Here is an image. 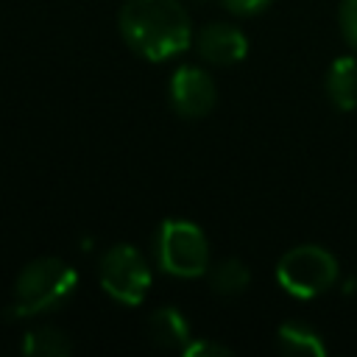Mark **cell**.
I'll list each match as a JSON object with an SVG mask.
<instances>
[{
	"mask_svg": "<svg viewBox=\"0 0 357 357\" xmlns=\"http://www.w3.org/2000/svg\"><path fill=\"white\" fill-rule=\"evenodd\" d=\"M100 284L103 290L120 304H139L151 287V271L145 257L134 245H112L100 257Z\"/></svg>",
	"mask_w": 357,
	"mask_h": 357,
	"instance_id": "cell-5",
	"label": "cell"
},
{
	"mask_svg": "<svg viewBox=\"0 0 357 357\" xmlns=\"http://www.w3.org/2000/svg\"><path fill=\"white\" fill-rule=\"evenodd\" d=\"M279 284L296 298H315L326 293L337 279L335 257L321 245L290 248L276 265Z\"/></svg>",
	"mask_w": 357,
	"mask_h": 357,
	"instance_id": "cell-3",
	"label": "cell"
},
{
	"mask_svg": "<svg viewBox=\"0 0 357 357\" xmlns=\"http://www.w3.org/2000/svg\"><path fill=\"white\" fill-rule=\"evenodd\" d=\"M148 332L153 343L167 349H184L190 343V324L176 307H162L148 318Z\"/></svg>",
	"mask_w": 357,
	"mask_h": 357,
	"instance_id": "cell-9",
	"label": "cell"
},
{
	"mask_svg": "<svg viewBox=\"0 0 357 357\" xmlns=\"http://www.w3.org/2000/svg\"><path fill=\"white\" fill-rule=\"evenodd\" d=\"M198 53L212 64H237L248 53V39L240 28L212 22L198 33Z\"/></svg>",
	"mask_w": 357,
	"mask_h": 357,
	"instance_id": "cell-7",
	"label": "cell"
},
{
	"mask_svg": "<svg viewBox=\"0 0 357 357\" xmlns=\"http://www.w3.org/2000/svg\"><path fill=\"white\" fill-rule=\"evenodd\" d=\"M120 33L134 53L162 61L190 45V17L178 0H128L120 11Z\"/></svg>",
	"mask_w": 357,
	"mask_h": 357,
	"instance_id": "cell-1",
	"label": "cell"
},
{
	"mask_svg": "<svg viewBox=\"0 0 357 357\" xmlns=\"http://www.w3.org/2000/svg\"><path fill=\"white\" fill-rule=\"evenodd\" d=\"M215 81L206 70L181 64L170 78V100L181 117H204L215 106Z\"/></svg>",
	"mask_w": 357,
	"mask_h": 357,
	"instance_id": "cell-6",
	"label": "cell"
},
{
	"mask_svg": "<svg viewBox=\"0 0 357 357\" xmlns=\"http://www.w3.org/2000/svg\"><path fill=\"white\" fill-rule=\"evenodd\" d=\"M22 351L25 354H39V357H64V354L73 351V343L67 340L64 332L42 326V329H33V332L25 335Z\"/></svg>",
	"mask_w": 357,
	"mask_h": 357,
	"instance_id": "cell-12",
	"label": "cell"
},
{
	"mask_svg": "<svg viewBox=\"0 0 357 357\" xmlns=\"http://www.w3.org/2000/svg\"><path fill=\"white\" fill-rule=\"evenodd\" d=\"M279 349L284 354H312V357H324L326 354V346L324 340L318 337L315 329H310L307 324H298V321H287L279 326Z\"/></svg>",
	"mask_w": 357,
	"mask_h": 357,
	"instance_id": "cell-10",
	"label": "cell"
},
{
	"mask_svg": "<svg viewBox=\"0 0 357 357\" xmlns=\"http://www.w3.org/2000/svg\"><path fill=\"white\" fill-rule=\"evenodd\" d=\"M156 257L162 271L190 279L209 268V243L190 220H165L156 234Z\"/></svg>",
	"mask_w": 357,
	"mask_h": 357,
	"instance_id": "cell-4",
	"label": "cell"
},
{
	"mask_svg": "<svg viewBox=\"0 0 357 357\" xmlns=\"http://www.w3.org/2000/svg\"><path fill=\"white\" fill-rule=\"evenodd\" d=\"M248 282H251V273L240 259H223L209 273V284L220 296H237L248 287Z\"/></svg>",
	"mask_w": 357,
	"mask_h": 357,
	"instance_id": "cell-11",
	"label": "cell"
},
{
	"mask_svg": "<svg viewBox=\"0 0 357 357\" xmlns=\"http://www.w3.org/2000/svg\"><path fill=\"white\" fill-rule=\"evenodd\" d=\"M340 28H343V36L357 47V0L340 3Z\"/></svg>",
	"mask_w": 357,
	"mask_h": 357,
	"instance_id": "cell-13",
	"label": "cell"
},
{
	"mask_svg": "<svg viewBox=\"0 0 357 357\" xmlns=\"http://www.w3.org/2000/svg\"><path fill=\"white\" fill-rule=\"evenodd\" d=\"M75 284H78V273L64 259H56V257L33 259L17 276L8 315L31 318V315L50 312L73 296Z\"/></svg>",
	"mask_w": 357,
	"mask_h": 357,
	"instance_id": "cell-2",
	"label": "cell"
},
{
	"mask_svg": "<svg viewBox=\"0 0 357 357\" xmlns=\"http://www.w3.org/2000/svg\"><path fill=\"white\" fill-rule=\"evenodd\" d=\"M326 92L340 112L357 109V59L354 56H340L332 61L326 73Z\"/></svg>",
	"mask_w": 357,
	"mask_h": 357,
	"instance_id": "cell-8",
	"label": "cell"
},
{
	"mask_svg": "<svg viewBox=\"0 0 357 357\" xmlns=\"http://www.w3.org/2000/svg\"><path fill=\"white\" fill-rule=\"evenodd\" d=\"M229 11H234V14H257V11H262L271 0H220Z\"/></svg>",
	"mask_w": 357,
	"mask_h": 357,
	"instance_id": "cell-15",
	"label": "cell"
},
{
	"mask_svg": "<svg viewBox=\"0 0 357 357\" xmlns=\"http://www.w3.org/2000/svg\"><path fill=\"white\" fill-rule=\"evenodd\" d=\"M181 351H184L187 357H201V354H223V357H226V354H231L226 346H218V343H209V340H198V343L190 340Z\"/></svg>",
	"mask_w": 357,
	"mask_h": 357,
	"instance_id": "cell-14",
	"label": "cell"
}]
</instances>
